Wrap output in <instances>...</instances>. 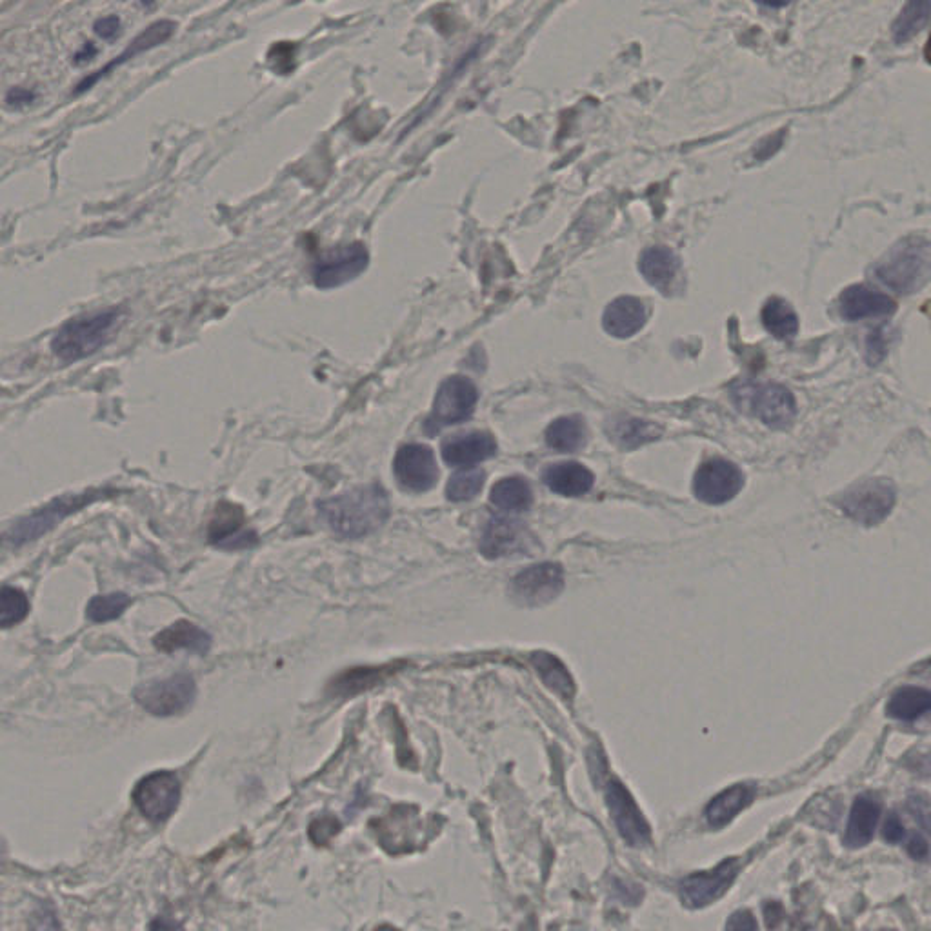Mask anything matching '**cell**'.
<instances>
[{
    "label": "cell",
    "mask_w": 931,
    "mask_h": 931,
    "mask_svg": "<svg viewBox=\"0 0 931 931\" xmlns=\"http://www.w3.org/2000/svg\"><path fill=\"white\" fill-rule=\"evenodd\" d=\"M319 513L337 535L361 539L386 524L390 497L379 484L361 486L319 502Z\"/></svg>",
    "instance_id": "obj_1"
},
{
    "label": "cell",
    "mask_w": 931,
    "mask_h": 931,
    "mask_svg": "<svg viewBox=\"0 0 931 931\" xmlns=\"http://www.w3.org/2000/svg\"><path fill=\"white\" fill-rule=\"evenodd\" d=\"M121 319L119 308L82 313L64 322L51 339V351L64 362H77L91 357L110 339L111 331Z\"/></svg>",
    "instance_id": "obj_2"
},
{
    "label": "cell",
    "mask_w": 931,
    "mask_h": 931,
    "mask_svg": "<svg viewBox=\"0 0 931 931\" xmlns=\"http://www.w3.org/2000/svg\"><path fill=\"white\" fill-rule=\"evenodd\" d=\"M930 242L911 237L893 246L873 268V275L886 288L897 293H913L930 279Z\"/></svg>",
    "instance_id": "obj_3"
},
{
    "label": "cell",
    "mask_w": 931,
    "mask_h": 931,
    "mask_svg": "<svg viewBox=\"0 0 931 931\" xmlns=\"http://www.w3.org/2000/svg\"><path fill=\"white\" fill-rule=\"evenodd\" d=\"M730 393L739 410L750 417H757L773 430H786L795 419V397L781 384L735 382L730 388Z\"/></svg>",
    "instance_id": "obj_4"
},
{
    "label": "cell",
    "mask_w": 931,
    "mask_h": 931,
    "mask_svg": "<svg viewBox=\"0 0 931 931\" xmlns=\"http://www.w3.org/2000/svg\"><path fill=\"white\" fill-rule=\"evenodd\" d=\"M897 501L895 486L888 479H866L842 491L837 506L851 521L862 526H875L890 515Z\"/></svg>",
    "instance_id": "obj_5"
},
{
    "label": "cell",
    "mask_w": 931,
    "mask_h": 931,
    "mask_svg": "<svg viewBox=\"0 0 931 931\" xmlns=\"http://www.w3.org/2000/svg\"><path fill=\"white\" fill-rule=\"evenodd\" d=\"M477 401H479V391L475 388V384L462 375H453L442 382L441 388L437 391L430 419L424 422V431L428 435H433L441 426H451V424L468 421L477 408Z\"/></svg>",
    "instance_id": "obj_6"
},
{
    "label": "cell",
    "mask_w": 931,
    "mask_h": 931,
    "mask_svg": "<svg viewBox=\"0 0 931 931\" xmlns=\"http://www.w3.org/2000/svg\"><path fill=\"white\" fill-rule=\"evenodd\" d=\"M195 681L186 673L162 681L142 684L135 690V701L155 717H171L188 710L195 701Z\"/></svg>",
    "instance_id": "obj_7"
},
{
    "label": "cell",
    "mask_w": 931,
    "mask_h": 931,
    "mask_svg": "<svg viewBox=\"0 0 931 931\" xmlns=\"http://www.w3.org/2000/svg\"><path fill=\"white\" fill-rule=\"evenodd\" d=\"M131 797L148 821H168L181 801V782L171 771H153L137 782Z\"/></svg>",
    "instance_id": "obj_8"
},
{
    "label": "cell",
    "mask_w": 931,
    "mask_h": 931,
    "mask_svg": "<svg viewBox=\"0 0 931 931\" xmlns=\"http://www.w3.org/2000/svg\"><path fill=\"white\" fill-rule=\"evenodd\" d=\"M744 473L741 468L726 459H708L702 462L693 477V495L711 506L726 504L741 493Z\"/></svg>",
    "instance_id": "obj_9"
},
{
    "label": "cell",
    "mask_w": 931,
    "mask_h": 931,
    "mask_svg": "<svg viewBox=\"0 0 931 931\" xmlns=\"http://www.w3.org/2000/svg\"><path fill=\"white\" fill-rule=\"evenodd\" d=\"M95 499H97L95 493H90V495L84 493V495H75V497L71 495V497L55 499L50 504H46L41 510L31 513L30 517H24L22 521L17 522L4 535V542L10 544V546H22L26 542L37 541L44 533H48L59 522L64 521L68 515L81 510L86 504H90Z\"/></svg>",
    "instance_id": "obj_10"
},
{
    "label": "cell",
    "mask_w": 931,
    "mask_h": 931,
    "mask_svg": "<svg viewBox=\"0 0 931 931\" xmlns=\"http://www.w3.org/2000/svg\"><path fill=\"white\" fill-rule=\"evenodd\" d=\"M368 264L370 253L361 242L337 246L319 257L313 268V281L322 290L337 288L357 279L368 268Z\"/></svg>",
    "instance_id": "obj_11"
},
{
    "label": "cell",
    "mask_w": 931,
    "mask_h": 931,
    "mask_svg": "<svg viewBox=\"0 0 931 931\" xmlns=\"http://www.w3.org/2000/svg\"><path fill=\"white\" fill-rule=\"evenodd\" d=\"M564 590V571L555 562H542L513 577L510 595L521 606H544Z\"/></svg>",
    "instance_id": "obj_12"
},
{
    "label": "cell",
    "mask_w": 931,
    "mask_h": 931,
    "mask_svg": "<svg viewBox=\"0 0 931 931\" xmlns=\"http://www.w3.org/2000/svg\"><path fill=\"white\" fill-rule=\"evenodd\" d=\"M395 479L411 493L430 491L439 481V466L428 446L404 444L393 462Z\"/></svg>",
    "instance_id": "obj_13"
},
{
    "label": "cell",
    "mask_w": 931,
    "mask_h": 931,
    "mask_svg": "<svg viewBox=\"0 0 931 931\" xmlns=\"http://www.w3.org/2000/svg\"><path fill=\"white\" fill-rule=\"evenodd\" d=\"M739 870V859H728L721 862L715 870L693 873L681 882L682 902L688 908H704L711 902L719 901L722 895L730 890Z\"/></svg>",
    "instance_id": "obj_14"
},
{
    "label": "cell",
    "mask_w": 931,
    "mask_h": 931,
    "mask_svg": "<svg viewBox=\"0 0 931 931\" xmlns=\"http://www.w3.org/2000/svg\"><path fill=\"white\" fill-rule=\"evenodd\" d=\"M533 546L535 539L530 530L508 517H493L482 533L481 553L486 559L528 555Z\"/></svg>",
    "instance_id": "obj_15"
},
{
    "label": "cell",
    "mask_w": 931,
    "mask_h": 931,
    "mask_svg": "<svg viewBox=\"0 0 931 931\" xmlns=\"http://www.w3.org/2000/svg\"><path fill=\"white\" fill-rule=\"evenodd\" d=\"M606 801L622 839L633 848H641L650 842V824L644 819L641 808L637 806L630 791L619 781H611L606 786Z\"/></svg>",
    "instance_id": "obj_16"
},
{
    "label": "cell",
    "mask_w": 931,
    "mask_h": 931,
    "mask_svg": "<svg viewBox=\"0 0 931 931\" xmlns=\"http://www.w3.org/2000/svg\"><path fill=\"white\" fill-rule=\"evenodd\" d=\"M175 31H177V22L168 21V19L153 22V24H150L146 30L139 33V35L126 46V50L122 51L121 55H117L113 61L108 62L101 70H97L95 73H90L88 77H84V79L79 82V86H77V90H75V95L86 93V91L91 90L97 82L106 79L113 71L119 70L126 62L133 61L135 57H139L142 53H146V51L153 50V48L161 46L164 42L170 41L171 37L175 35Z\"/></svg>",
    "instance_id": "obj_17"
},
{
    "label": "cell",
    "mask_w": 931,
    "mask_h": 931,
    "mask_svg": "<svg viewBox=\"0 0 931 931\" xmlns=\"http://www.w3.org/2000/svg\"><path fill=\"white\" fill-rule=\"evenodd\" d=\"M373 826L379 833L382 846L391 853L413 850L421 833V821L417 808L413 806H397L384 819L373 822Z\"/></svg>",
    "instance_id": "obj_18"
},
{
    "label": "cell",
    "mask_w": 931,
    "mask_h": 931,
    "mask_svg": "<svg viewBox=\"0 0 931 931\" xmlns=\"http://www.w3.org/2000/svg\"><path fill=\"white\" fill-rule=\"evenodd\" d=\"M497 453V441L488 431H470L453 435L442 442V459L450 466H475Z\"/></svg>",
    "instance_id": "obj_19"
},
{
    "label": "cell",
    "mask_w": 931,
    "mask_h": 931,
    "mask_svg": "<svg viewBox=\"0 0 931 931\" xmlns=\"http://www.w3.org/2000/svg\"><path fill=\"white\" fill-rule=\"evenodd\" d=\"M897 304L881 291L871 290L864 284H855L841 293L839 311L844 321H862L871 317H890Z\"/></svg>",
    "instance_id": "obj_20"
},
{
    "label": "cell",
    "mask_w": 931,
    "mask_h": 931,
    "mask_svg": "<svg viewBox=\"0 0 931 931\" xmlns=\"http://www.w3.org/2000/svg\"><path fill=\"white\" fill-rule=\"evenodd\" d=\"M242 526H244V511L241 506L233 502L222 501L217 506L210 522L208 537H210L211 544L219 548H228V550L248 548L253 542H257V537L253 531H246L239 535Z\"/></svg>",
    "instance_id": "obj_21"
},
{
    "label": "cell",
    "mask_w": 931,
    "mask_h": 931,
    "mask_svg": "<svg viewBox=\"0 0 931 931\" xmlns=\"http://www.w3.org/2000/svg\"><path fill=\"white\" fill-rule=\"evenodd\" d=\"M646 321H648L646 304L637 297L624 295L608 304L602 317V326L606 333L615 339H630L644 328Z\"/></svg>",
    "instance_id": "obj_22"
},
{
    "label": "cell",
    "mask_w": 931,
    "mask_h": 931,
    "mask_svg": "<svg viewBox=\"0 0 931 931\" xmlns=\"http://www.w3.org/2000/svg\"><path fill=\"white\" fill-rule=\"evenodd\" d=\"M639 271L642 277L650 282V286L657 288L664 295H670L671 288L681 271V261L670 248L653 246V248L642 251Z\"/></svg>",
    "instance_id": "obj_23"
},
{
    "label": "cell",
    "mask_w": 931,
    "mask_h": 931,
    "mask_svg": "<svg viewBox=\"0 0 931 931\" xmlns=\"http://www.w3.org/2000/svg\"><path fill=\"white\" fill-rule=\"evenodd\" d=\"M606 435L617 448L624 451L637 450L662 435L659 424L633 417H615L606 424Z\"/></svg>",
    "instance_id": "obj_24"
},
{
    "label": "cell",
    "mask_w": 931,
    "mask_h": 931,
    "mask_svg": "<svg viewBox=\"0 0 931 931\" xmlns=\"http://www.w3.org/2000/svg\"><path fill=\"white\" fill-rule=\"evenodd\" d=\"M544 482L562 497H581L591 490L595 477L579 462H559L544 470Z\"/></svg>",
    "instance_id": "obj_25"
},
{
    "label": "cell",
    "mask_w": 931,
    "mask_h": 931,
    "mask_svg": "<svg viewBox=\"0 0 931 931\" xmlns=\"http://www.w3.org/2000/svg\"><path fill=\"white\" fill-rule=\"evenodd\" d=\"M879 819H881V802L877 801L873 795H868V793L857 797L853 802V808H851L850 821H848L844 842L850 848H862V846L870 844Z\"/></svg>",
    "instance_id": "obj_26"
},
{
    "label": "cell",
    "mask_w": 931,
    "mask_h": 931,
    "mask_svg": "<svg viewBox=\"0 0 931 931\" xmlns=\"http://www.w3.org/2000/svg\"><path fill=\"white\" fill-rule=\"evenodd\" d=\"M757 788L753 784H735L719 793L706 808V821L711 828H722L733 821L755 799Z\"/></svg>",
    "instance_id": "obj_27"
},
{
    "label": "cell",
    "mask_w": 931,
    "mask_h": 931,
    "mask_svg": "<svg viewBox=\"0 0 931 931\" xmlns=\"http://www.w3.org/2000/svg\"><path fill=\"white\" fill-rule=\"evenodd\" d=\"M155 648L164 653H173L177 650L195 651L204 655L210 650L211 637L206 631L195 626L193 622L177 621L168 626L155 637Z\"/></svg>",
    "instance_id": "obj_28"
},
{
    "label": "cell",
    "mask_w": 931,
    "mask_h": 931,
    "mask_svg": "<svg viewBox=\"0 0 931 931\" xmlns=\"http://www.w3.org/2000/svg\"><path fill=\"white\" fill-rule=\"evenodd\" d=\"M544 437H546V444L553 450L573 453V451L584 448V444L588 441V428L582 417L570 415V417H561L551 422Z\"/></svg>",
    "instance_id": "obj_29"
},
{
    "label": "cell",
    "mask_w": 931,
    "mask_h": 931,
    "mask_svg": "<svg viewBox=\"0 0 931 931\" xmlns=\"http://www.w3.org/2000/svg\"><path fill=\"white\" fill-rule=\"evenodd\" d=\"M931 708L930 691L915 686H906L895 691L888 702V715L897 721H915L921 719Z\"/></svg>",
    "instance_id": "obj_30"
},
{
    "label": "cell",
    "mask_w": 931,
    "mask_h": 931,
    "mask_svg": "<svg viewBox=\"0 0 931 931\" xmlns=\"http://www.w3.org/2000/svg\"><path fill=\"white\" fill-rule=\"evenodd\" d=\"M762 324L773 337L790 341L799 331V317L788 302L781 297H771L762 308Z\"/></svg>",
    "instance_id": "obj_31"
},
{
    "label": "cell",
    "mask_w": 931,
    "mask_h": 931,
    "mask_svg": "<svg viewBox=\"0 0 931 931\" xmlns=\"http://www.w3.org/2000/svg\"><path fill=\"white\" fill-rule=\"evenodd\" d=\"M531 664L541 675L542 681L546 682V686L555 693H559L564 699H571L575 695V682L571 679L570 671L566 670V666L555 655L537 651L531 655Z\"/></svg>",
    "instance_id": "obj_32"
},
{
    "label": "cell",
    "mask_w": 931,
    "mask_h": 931,
    "mask_svg": "<svg viewBox=\"0 0 931 931\" xmlns=\"http://www.w3.org/2000/svg\"><path fill=\"white\" fill-rule=\"evenodd\" d=\"M490 501L499 510L526 511L530 510L533 493L522 477H508L491 488Z\"/></svg>",
    "instance_id": "obj_33"
},
{
    "label": "cell",
    "mask_w": 931,
    "mask_h": 931,
    "mask_svg": "<svg viewBox=\"0 0 931 931\" xmlns=\"http://www.w3.org/2000/svg\"><path fill=\"white\" fill-rule=\"evenodd\" d=\"M930 19V0H908L899 19L893 24V39L897 44L913 39Z\"/></svg>",
    "instance_id": "obj_34"
},
{
    "label": "cell",
    "mask_w": 931,
    "mask_h": 931,
    "mask_svg": "<svg viewBox=\"0 0 931 931\" xmlns=\"http://www.w3.org/2000/svg\"><path fill=\"white\" fill-rule=\"evenodd\" d=\"M486 482V473L477 468L453 473L446 486V497L451 502H464L475 499Z\"/></svg>",
    "instance_id": "obj_35"
},
{
    "label": "cell",
    "mask_w": 931,
    "mask_h": 931,
    "mask_svg": "<svg viewBox=\"0 0 931 931\" xmlns=\"http://www.w3.org/2000/svg\"><path fill=\"white\" fill-rule=\"evenodd\" d=\"M30 613L26 593L17 588H0V628H11L24 621Z\"/></svg>",
    "instance_id": "obj_36"
},
{
    "label": "cell",
    "mask_w": 931,
    "mask_h": 931,
    "mask_svg": "<svg viewBox=\"0 0 931 931\" xmlns=\"http://www.w3.org/2000/svg\"><path fill=\"white\" fill-rule=\"evenodd\" d=\"M131 599L126 593H110V595H99L93 597L86 615L91 622H110L119 619L124 611L128 610Z\"/></svg>",
    "instance_id": "obj_37"
},
{
    "label": "cell",
    "mask_w": 931,
    "mask_h": 931,
    "mask_svg": "<svg viewBox=\"0 0 931 931\" xmlns=\"http://www.w3.org/2000/svg\"><path fill=\"white\" fill-rule=\"evenodd\" d=\"M297 44L295 42H277L268 51V66L277 75H290L297 66Z\"/></svg>",
    "instance_id": "obj_38"
},
{
    "label": "cell",
    "mask_w": 931,
    "mask_h": 931,
    "mask_svg": "<svg viewBox=\"0 0 931 931\" xmlns=\"http://www.w3.org/2000/svg\"><path fill=\"white\" fill-rule=\"evenodd\" d=\"M381 670H357L350 671L344 675L342 679L341 691L350 688L353 684H357L353 691H361L362 688H368V686H373V682L381 681Z\"/></svg>",
    "instance_id": "obj_39"
},
{
    "label": "cell",
    "mask_w": 931,
    "mask_h": 931,
    "mask_svg": "<svg viewBox=\"0 0 931 931\" xmlns=\"http://www.w3.org/2000/svg\"><path fill=\"white\" fill-rule=\"evenodd\" d=\"M122 22L119 15H106L93 24V31L101 37L102 41H113L121 35Z\"/></svg>",
    "instance_id": "obj_40"
},
{
    "label": "cell",
    "mask_w": 931,
    "mask_h": 931,
    "mask_svg": "<svg viewBox=\"0 0 931 931\" xmlns=\"http://www.w3.org/2000/svg\"><path fill=\"white\" fill-rule=\"evenodd\" d=\"M37 101V93L33 90H28V88H11L6 95V104L10 108H15V110H22V108H28L30 104Z\"/></svg>",
    "instance_id": "obj_41"
},
{
    "label": "cell",
    "mask_w": 931,
    "mask_h": 931,
    "mask_svg": "<svg viewBox=\"0 0 931 931\" xmlns=\"http://www.w3.org/2000/svg\"><path fill=\"white\" fill-rule=\"evenodd\" d=\"M884 839L891 842V844H897L904 839L906 831H904V824H902L901 819L897 813H890L888 821L884 822V831H882Z\"/></svg>",
    "instance_id": "obj_42"
},
{
    "label": "cell",
    "mask_w": 931,
    "mask_h": 931,
    "mask_svg": "<svg viewBox=\"0 0 931 931\" xmlns=\"http://www.w3.org/2000/svg\"><path fill=\"white\" fill-rule=\"evenodd\" d=\"M726 928H730V930H757V922L751 917L750 911H737V913L731 915Z\"/></svg>",
    "instance_id": "obj_43"
},
{
    "label": "cell",
    "mask_w": 931,
    "mask_h": 931,
    "mask_svg": "<svg viewBox=\"0 0 931 931\" xmlns=\"http://www.w3.org/2000/svg\"><path fill=\"white\" fill-rule=\"evenodd\" d=\"M908 853H910L913 859L926 861V859H928V841H926L924 837H915V839H911L910 844H908Z\"/></svg>",
    "instance_id": "obj_44"
},
{
    "label": "cell",
    "mask_w": 931,
    "mask_h": 931,
    "mask_svg": "<svg viewBox=\"0 0 931 931\" xmlns=\"http://www.w3.org/2000/svg\"><path fill=\"white\" fill-rule=\"evenodd\" d=\"M95 55H97V48H95V44H93V42H86V44L82 46V50H79L77 53H75V57H73V64H75V66H82V64H86V62H90L91 59L95 57Z\"/></svg>",
    "instance_id": "obj_45"
},
{
    "label": "cell",
    "mask_w": 931,
    "mask_h": 931,
    "mask_svg": "<svg viewBox=\"0 0 931 931\" xmlns=\"http://www.w3.org/2000/svg\"><path fill=\"white\" fill-rule=\"evenodd\" d=\"M757 4L761 6H766V8H782L786 4H790V0H755Z\"/></svg>",
    "instance_id": "obj_46"
},
{
    "label": "cell",
    "mask_w": 931,
    "mask_h": 931,
    "mask_svg": "<svg viewBox=\"0 0 931 931\" xmlns=\"http://www.w3.org/2000/svg\"><path fill=\"white\" fill-rule=\"evenodd\" d=\"M141 4L142 6H146V8H150V6L155 4V0H141Z\"/></svg>",
    "instance_id": "obj_47"
}]
</instances>
